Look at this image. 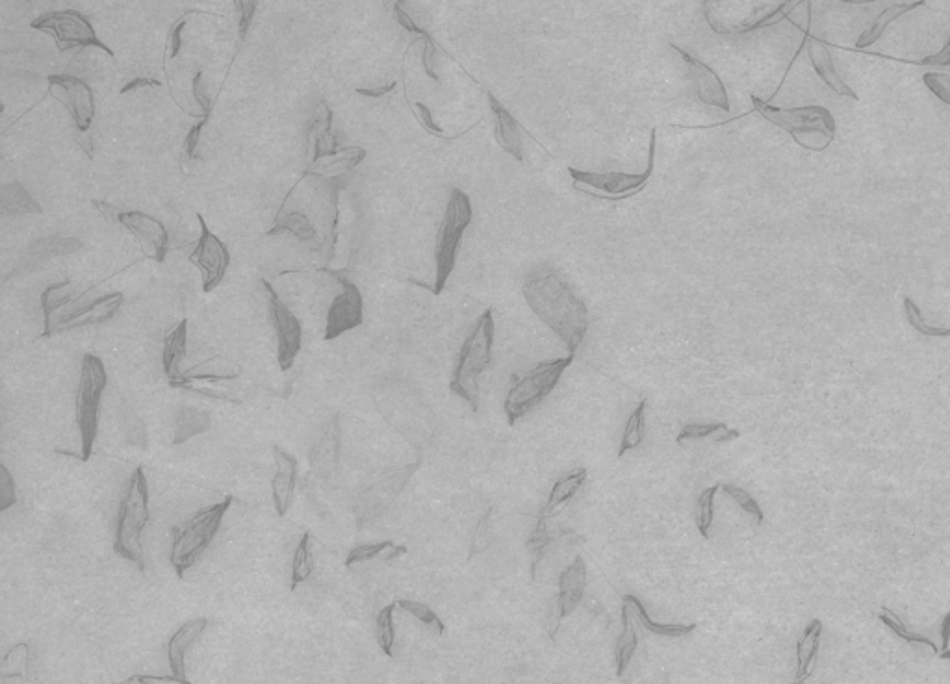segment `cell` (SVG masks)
<instances>
[{"instance_id":"1","label":"cell","mask_w":950,"mask_h":684,"mask_svg":"<svg viewBox=\"0 0 950 684\" xmlns=\"http://www.w3.org/2000/svg\"><path fill=\"white\" fill-rule=\"evenodd\" d=\"M523 297L537 318L565 341L568 355H576L589 330V308L563 273L553 267L535 271L523 284Z\"/></svg>"},{"instance_id":"2","label":"cell","mask_w":950,"mask_h":684,"mask_svg":"<svg viewBox=\"0 0 950 684\" xmlns=\"http://www.w3.org/2000/svg\"><path fill=\"white\" fill-rule=\"evenodd\" d=\"M494 329V316L488 308L478 318L471 332L464 339L450 382L452 393L459 395L473 412L479 410V377L492 360Z\"/></svg>"},{"instance_id":"3","label":"cell","mask_w":950,"mask_h":684,"mask_svg":"<svg viewBox=\"0 0 950 684\" xmlns=\"http://www.w3.org/2000/svg\"><path fill=\"white\" fill-rule=\"evenodd\" d=\"M149 522V484L144 468L137 466L125 490L119 516L116 525L114 551L134 562L139 569H145V557L142 546V532Z\"/></svg>"},{"instance_id":"4","label":"cell","mask_w":950,"mask_h":684,"mask_svg":"<svg viewBox=\"0 0 950 684\" xmlns=\"http://www.w3.org/2000/svg\"><path fill=\"white\" fill-rule=\"evenodd\" d=\"M233 501L234 497L227 495L221 503L199 510L180 529L173 531L172 564L179 579H182L188 569L208 549Z\"/></svg>"},{"instance_id":"5","label":"cell","mask_w":950,"mask_h":684,"mask_svg":"<svg viewBox=\"0 0 950 684\" xmlns=\"http://www.w3.org/2000/svg\"><path fill=\"white\" fill-rule=\"evenodd\" d=\"M574 356L576 355H568L565 358L541 362L533 369H529V372L522 377L513 375V384L506 397V403H503V408H506V416L511 426L520 417L527 416L535 407H539L544 399L557 388L563 373L574 362Z\"/></svg>"},{"instance_id":"6","label":"cell","mask_w":950,"mask_h":684,"mask_svg":"<svg viewBox=\"0 0 950 684\" xmlns=\"http://www.w3.org/2000/svg\"><path fill=\"white\" fill-rule=\"evenodd\" d=\"M108 384L106 367L102 360L95 355H84L80 369V384L76 391V407L75 417L80 431L82 452L80 459L84 462L90 460L93 452V443L99 433V414H101V397Z\"/></svg>"},{"instance_id":"7","label":"cell","mask_w":950,"mask_h":684,"mask_svg":"<svg viewBox=\"0 0 950 684\" xmlns=\"http://www.w3.org/2000/svg\"><path fill=\"white\" fill-rule=\"evenodd\" d=\"M473 210L470 197L461 191L453 189L448 201V208H445V215L442 219V224L438 228L436 236V247H435V264H436V280L433 294L440 295L445 288L450 275L455 269L457 264V250L461 245V238L468 224L471 223Z\"/></svg>"},{"instance_id":"8","label":"cell","mask_w":950,"mask_h":684,"mask_svg":"<svg viewBox=\"0 0 950 684\" xmlns=\"http://www.w3.org/2000/svg\"><path fill=\"white\" fill-rule=\"evenodd\" d=\"M655 145H657V137H655V130H652L647 173L637 175V173H619V171H611V173H593V171H581V169L568 167V175L572 177V186L577 191H583L586 195H593L598 198H605V201H624V198H629L647 188L654 173Z\"/></svg>"},{"instance_id":"9","label":"cell","mask_w":950,"mask_h":684,"mask_svg":"<svg viewBox=\"0 0 950 684\" xmlns=\"http://www.w3.org/2000/svg\"><path fill=\"white\" fill-rule=\"evenodd\" d=\"M32 28L34 31L50 34L60 50H69L75 47H97L108 56H114V50L97 38V32L93 31L90 19L76 10L48 12L38 17L32 22Z\"/></svg>"},{"instance_id":"10","label":"cell","mask_w":950,"mask_h":684,"mask_svg":"<svg viewBox=\"0 0 950 684\" xmlns=\"http://www.w3.org/2000/svg\"><path fill=\"white\" fill-rule=\"evenodd\" d=\"M420 468V462L407 464L396 469L386 471L383 477H379L374 484L360 494L356 504H355V518L360 527L368 525L370 522H375L379 516L394 504V501L401 495L412 475Z\"/></svg>"},{"instance_id":"11","label":"cell","mask_w":950,"mask_h":684,"mask_svg":"<svg viewBox=\"0 0 950 684\" xmlns=\"http://www.w3.org/2000/svg\"><path fill=\"white\" fill-rule=\"evenodd\" d=\"M752 104L761 116L781 130H787L796 137L804 132H819L833 139L835 119L824 106H800V108H776L769 102L752 95Z\"/></svg>"},{"instance_id":"12","label":"cell","mask_w":950,"mask_h":684,"mask_svg":"<svg viewBox=\"0 0 950 684\" xmlns=\"http://www.w3.org/2000/svg\"><path fill=\"white\" fill-rule=\"evenodd\" d=\"M586 564L581 555H577L561 574H559L557 581V595L553 600V605L550 609L546 631L550 640H555L559 625L561 621L570 616L585 600L586 593Z\"/></svg>"},{"instance_id":"13","label":"cell","mask_w":950,"mask_h":684,"mask_svg":"<svg viewBox=\"0 0 950 684\" xmlns=\"http://www.w3.org/2000/svg\"><path fill=\"white\" fill-rule=\"evenodd\" d=\"M48 93L71 113L76 132L86 134L95 118V99L90 85L73 75H48Z\"/></svg>"},{"instance_id":"14","label":"cell","mask_w":950,"mask_h":684,"mask_svg":"<svg viewBox=\"0 0 950 684\" xmlns=\"http://www.w3.org/2000/svg\"><path fill=\"white\" fill-rule=\"evenodd\" d=\"M329 275L334 276L340 284V294L334 295L329 310H327V327H325V341L337 339L347 330H353L362 325L365 321V301H362L360 290L356 284L347 280L342 273L323 269Z\"/></svg>"},{"instance_id":"15","label":"cell","mask_w":950,"mask_h":684,"mask_svg":"<svg viewBox=\"0 0 950 684\" xmlns=\"http://www.w3.org/2000/svg\"><path fill=\"white\" fill-rule=\"evenodd\" d=\"M198 219L201 224V236L193 252L189 254V262L201 271L203 290L205 294H208L217 288L223 278H225V273L231 264V252L225 243L210 232V228L201 214H198Z\"/></svg>"},{"instance_id":"16","label":"cell","mask_w":950,"mask_h":684,"mask_svg":"<svg viewBox=\"0 0 950 684\" xmlns=\"http://www.w3.org/2000/svg\"><path fill=\"white\" fill-rule=\"evenodd\" d=\"M262 284L269 297V311H271V320H273V327L277 334L278 367H281L283 372H288L301 351V334H303L301 323L290 311V308L281 299H278V295L271 288V284L268 280H262Z\"/></svg>"},{"instance_id":"17","label":"cell","mask_w":950,"mask_h":684,"mask_svg":"<svg viewBox=\"0 0 950 684\" xmlns=\"http://www.w3.org/2000/svg\"><path fill=\"white\" fill-rule=\"evenodd\" d=\"M118 221L134 234L145 259H151L158 264L165 260L170 236H167L165 226L156 217L139 210H130L121 212Z\"/></svg>"},{"instance_id":"18","label":"cell","mask_w":950,"mask_h":684,"mask_svg":"<svg viewBox=\"0 0 950 684\" xmlns=\"http://www.w3.org/2000/svg\"><path fill=\"white\" fill-rule=\"evenodd\" d=\"M670 47H673V50L678 52L680 58L683 60V64H685V67L689 71L691 82L694 85V93H696L698 101L704 102L706 106H713V108H720L724 111H730L728 92H726V85L720 80V76L709 66H706L704 62L694 58V56H691L682 47H678L674 43L670 45Z\"/></svg>"},{"instance_id":"19","label":"cell","mask_w":950,"mask_h":684,"mask_svg":"<svg viewBox=\"0 0 950 684\" xmlns=\"http://www.w3.org/2000/svg\"><path fill=\"white\" fill-rule=\"evenodd\" d=\"M121 304H123V294H118V292L97 297L92 303L84 304V306H80L76 310L66 311L64 316L58 318V321L54 323L50 336L56 334V332L75 330V329H82V327H92V325L106 323V321H110L111 318L116 316L118 310L121 308Z\"/></svg>"},{"instance_id":"20","label":"cell","mask_w":950,"mask_h":684,"mask_svg":"<svg viewBox=\"0 0 950 684\" xmlns=\"http://www.w3.org/2000/svg\"><path fill=\"white\" fill-rule=\"evenodd\" d=\"M275 477L271 480V495L278 518H285L294 504L297 487V459L286 449L273 445Z\"/></svg>"},{"instance_id":"21","label":"cell","mask_w":950,"mask_h":684,"mask_svg":"<svg viewBox=\"0 0 950 684\" xmlns=\"http://www.w3.org/2000/svg\"><path fill=\"white\" fill-rule=\"evenodd\" d=\"M330 123H332V111L327 102H320L312 113L309 130H306V160L309 165H316L321 158H330L337 154L340 149H337V139L330 134Z\"/></svg>"},{"instance_id":"22","label":"cell","mask_w":950,"mask_h":684,"mask_svg":"<svg viewBox=\"0 0 950 684\" xmlns=\"http://www.w3.org/2000/svg\"><path fill=\"white\" fill-rule=\"evenodd\" d=\"M207 627H208L207 618H193L186 621L172 636V640L167 642V659H170V666L173 671V677L170 680H175L179 684H191L186 679V653L205 633Z\"/></svg>"},{"instance_id":"23","label":"cell","mask_w":950,"mask_h":684,"mask_svg":"<svg viewBox=\"0 0 950 684\" xmlns=\"http://www.w3.org/2000/svg\"><path fill=\"white\" fill-rule=\"evenodd\" d=\"M340 417L334 416L330 423L325 425L323 434L318 438L311 452V464L316 475L323 480H329L332 473L339 469L340 462Z\"/></svg>"},{"instance_id":"24","label":"cell","mask_w":950,"mask_h":684,"mask_svg":"<svg viewBox=\"0 0 950 684\" xmlns=\"http://www.w3.org/2000/svg\"><path fill=\"white\" fill-rule=\"evenodd\" d=\"M807 54H809V60H812L815 71L830 85L831 92H835L837 95L850 97L854 101L859 99L858 93L841 78L840 71H837V67L833 64L830 48L821 39L807 36Z\"/></svg>"},{"instance_id":"25","label":"cell","mask_w":950,"mask_h":684,"mask_svg":"<svg viewBox=\"0 0 950 684\" xmlns=\"http://www.w3.org/2000/svg\"><path fill=\"white\" fill-rule=\"evenodd\" d=\"M488 102H490V108L496 118L497 145L507 154H511L516 162H523V139H522L520 127L516 119L513 118V113L503 106L492 93H488Z\"/></svg>"},{"instance_id":"26","label":"cell","mask_w":950,"mask_h":684,"mask_svg":"<svg viewBox=\"0 0 950 684\" xmlns=\"http://www.w3.org/2000/svg\"><path fill=\"white\" fill-rule=\"evenodd\" d=\"M821 636H822V621L812 619L807 623L802 636L796 644V684H804L809 677H812L817 662V654L821 647Z\"/></svg>"},{"instance_id":"27","label":"cell","mask_w":950,"mask_h":684,"mask_svg":"<svg viewBox=\"0 0 950 684\" xmlns=\"http://www.w3.org/2000/svg\"><path fill=\"white\" fill-rule=\"evenodd\" d=\"M622 603L624 605H629L633 616L637 618V621L642 625V629H647L648 633L655 635V636H664V638H685L689 635L694 633L696 629V623H691V625H685V623H657L652 619V616L648 614L645 603H642L637 595L633 593H626L622 595Z\"/></svg>"},{"instance_id":"28","label":"cell","mask_w":950,"mask_h":684,"mask_svg":"<svg viewBox=\"0 0 950 684\" xmlns=\"http://www.w3.org/2000/svg\"><path fill=\"white\" fill-rule=\"evenodd\" d=\"M586 477H589V471H586V468H577L570 473H567L565 477L559 478L553 488L550 492V497H548V503L541 508V514L546 516V518H553L559 508H563L581 488L583 484L586 482Z\"/></svg>"},{"instance_id":"29","label":"cell","mask_w":950,"mask_h":684,"mask_svg":"<svg viewBox=\"0 0 950 684\" xmlns=\"http://www.w3.org/2000/svg\"><path fill=\"white\" fill-rule=\"evenodd\" d=\"M186 338H188V321L182 320L163 339L162 365H163V373L167 379H170V382H175L182 375L180 362L186 356Z\"/></svg>"},{"instance_id":"30","label":"cell","mask_w":950,"mask_h":684,"mask_svg":"<svg viewBox=\"0 0 950 684\" xmlns=\"http://www.w3.org/2000/svg\"><path fill=\"white\" fill-rule=\"evenodd\" d=\"M629 605H622V633L614 645V664H617V675L622 677L631 664L633 654L638 645V635L635 629V619Z\"/></svg>"},{"instance_id":"31","label":"cell","mask_w":950,"mask_h":684,"mask_svg":"<svg viewBox=\"0 0 950 684\" xmlns=\"http://www.w3.org/2000/svg\"><path fill=\"white\" fill-rule=\"evenodd\" d=\"M278 232H292L301 241H314L318 238V231L312 224V221L309 219V215L297 208L294 210L281 208V212H278L273 223V228L268 231V236H275Z\"/></svg>"},{"instance_id":"32","label":"cell","mask_w":950,"mask_h":684,"mask_svg":"<svg viewBox=\"0 0 950 684\" xmlns=\"http://www.w3.org/2000/svg\"><path fill=\"white\" fill-rule=\"evenodd\" d=\"M741 436L739 431L735 429H730L728 425L722 423V421H715V423H689L685 425L683 429L680 431V434L676 436V443L678 445H685V442L689 440H706V438H713L715 443H728V442H734Z\"/></svg>"},{"instance_id":"33","label":"cell","mask_w":950,"mask_h":684,"mask_svg":"<svg viewBox=\"0 0 950 684\" xmlns=\"http://www.w3.org/2000/svg\"><path fill=\"white\" fill-rule=\"evenodd\" d=\"M923 4H925L923 0H915V3H899V4H891L889 8H885V10L876 17V21L873 22L871 28H867V31L861 32V36H859L856 47H858V48H863V47H871V45H875V43L884 36L885 28H887L893 21H897V19L902 17L904 13H908V12H911V10L919 8V6H923Z\"/></svg>"},{"instance_id":"34","label":"cell","mask_w":950,"mask_h":684,"mask_svg":"<svg viewBox=\"0 0 950 684\" xmlns=\"http://www.w3.org/2000/svg\"><path fill=\"white\" fill-rule=\"evenodd\" d=\"M647 399H642V401L637 405V408L629 414L628 421H626V426H624V433H622V442H620V447H619V452H617V459H622V456L633 449H637L642 442H645V436H647Z\"/></svg>"},{"instance_id":"35","label":"cell","mask_w":950,"mask_h":684,"mask_svg":"<svg viewBox=\"0 0 950 684\" xmlns=\"http://www.w3.org/2000/svg\"><path fill=\"white\" fill-rule=\"evenodd\" d=\"M407 548L405 546H398L394 544L392 539H384V541H379V544H365V546H358L355 548L347 558H346V566L351 567L355 564H360V562H366V560H374V558H381V560H396V558H401L403 555H407Z\"/></svg>"},{"instance_id":"36","label":"cell","mask_w":950,"mask_h":684,"mask_svg":"<svg viewBox=\"0 0 950 684\" xmlns=\"http://www.w3.org/2000/svg\"><path fill=\"white\" fill-rule=\"evenodd\" d=\"M3 210L8 215L19 214H41V206L36 198L24 189L21 182H10L3 186Z\"/></svg>"},{"instance_id":"37","label":"cell","mask_w":950,"mask_h":684,"mask_svg":"<svg viewBox=\"0 0 950 684\" xmlns=\"http://www.w3.org/2000/svg\"><path fill=\"white\" fill-rule=\"evenodd\" d=\"M208 429H210V416H208V412L191 408V407H184V408L179 410V416H177V433H175L173 443L180 445L186 440H189L191 436L203 434Z\"/></svg>"},{"instance_id":"38","label":"cell","mask_w":950,"mask_h":684,"mask_svg":"<svg viewBox=\"0 0 950 684\" xmlns=\"http://www.w3.org/2000/svg\"><path fill=\"white\" fill-rule=\"evenodd\" d=\"M71 288H73L71 280H62V282L50 284V286L43 292V295H41V308H43V320H45V332H43V338H48V336H50V329H52V313H54L56 310H60L62 306H66V304H69V303L73 301Z\"/></svg>"},{"instance_id":"39","label":"cell","mask_w":950,"mask_h":684,"mask_svg":"<svg viewBox=\"0 0 950 684\" xmlns=\"http://www.w3.org/2000/svg\"><path fill=\"white\" fill-rule=\"evenodd\" d=\"M314 572V558H312V553H311V534L304 532L299 539V544L295 548V553H294V562H292V584L290 588L295 590L301 583H304L306 579H309Z\"/></svg>"},{"instance_id":"40","label":"cell","mask_w":950,"mask_h":684,"mask_svg":"<svg viewBox=\"0 0 950 684\" xmlns=\"http://www.w3.org/2000/svg\"><path fill=\"white\" fill-rule=\"evenodd\" d=\"M365 158H366V151L362 149V147L340 149L337 154L330 156V162H327L325 165H320L321 173H318V175L329 177V179L342 177L346 171L353 169L355 165H358Z\"/></svg>"},{"instance_id":"41","label":"cell","mask_w":950,"mask_h":684,"mask_svg":"<svg viewBox=\"0 0 950 684\" xmlns=\"http://www.w3.org/2000/svg\"><path fill=\"white\" fill-rule=\"evenodd\" d=\"M548 520L550 518L539 514L535 531H533V534L529 536L527 544H525V548L531 551V555H533V562H531V577H533V579H535V572H537V567H539L546 549L550 548V544L553 541V536L550 534V529H548Z\"/></svg>"},{"instance_id":"42","label":"cell","mask_w":950,"mask_h":684,"mask_svg":"<svg viewBox=\"0 0 950 684\" xmlns=\"http://www.w3.org/2000/svg\"><path fill=\"white\" fill-rule=\"evenodd\" d=\"M720 490V484H713V487L706 488L696 503V527L702 538H709V531L715 520V497Z\"/></svg>"},{"instance_id":"43","label":"cell","mask_w":950,"mask_h":684,"mask_svg":"<svg viewBox=\"0 0 950 684\" xmlns=\"http://www.w3.org/2000/svg\"><path fill=\"white\" fill-rule=\"evenodd\" d=\"M398 603H390L386 605L379 616H377V621H375V627H377V642H379V647L383 649V653L386 654V657H394V642H396V629H394V610H396Z\"/></svg>"},{"instance_id":"44","label":"cell","mask_w":950,"mask_h":684,"mask_svg":"<svg viewBox=\"0 0 950 684\" xmlns=\"http://www.w3.org/2000/svg\"><path fill=\"white\" fill-rule=\"evenodd\" d=\"M882 612H884V614H878V619H880V621H882L884 625H887V627H889V629H891L893 633H895V635H897L899 638L906 640L908 644H917V645H928V647H930V649H932L934 653H937V651H939V647H937V645H936V644H934V642H932L930 638H927V636H923V635H919V633H913V631H910V629H908V627H906V625L902 623V619H901V618H899V616H897L895 612H893L891 609H887V607H882Z\"/></svg>"},{"instance_id":"45","label":"cell","mask_w":950,"mask_h":684,"mask_svg":"<svg viewBox=\"0 0 950 684\" xmlns=\"http://www.w3.org/2000/svg\"><path fill=\"white\" fill-rule=\"evenodd\" d=\"M720 490H722L726 495H728L730 499H734V501L741 506V510H744L750 518H753V522H756V525H761V523L765 522V514H763V510H761L760 503H758L756 499H753L746 490L735 487V484H732V482H724V484H720Z\"/></svg>"},{"instance_id":"46","label":"cell","mask_w":950,"mask_h":684,"mask_svg":"<svg viewBox=\"0 0 950 684\" xmlns=\"http://www.w3.org/2000/svg\"><path fill=\"white\" fill-rule=\"evenodd\" d=\"M400 609H403L405 612H409L410 616H414L418 621H422L426 627H429V629H433L438 636L444 635L445 627H444V621L438 618V614L435 610H431L426 603H420V601H414V600H398L396 601Z\"/></svg>"},{"instance_id":"47","label":"cell","mask_w":950,"mask_h":684,"mask_svg":"<svg viewBox=\"0 0 950 684\" xmlns=\"http://www.w3.org/2000/svg\"><path fill=\"white\" fill-rule=\"evenodd\" d=\"M904 311H906L908 323L923 336H928V338H950V329L932 327V325L927 323L923 311H920V308L913 303V299H910V297L904 299Z\"/></svg>"},{"instance_id":"48","label":"cell","mask_w":950,"mask_h":684,"mask_svg":"<svg viewBox=\"0 0 950 684\" xmlns=\"http://www.w3.org/2000/svg\"><path fill=\"white\" fill-rule=\"evenodd\" d=\"M26 664H28V645L26 644H19L4 657L3 677L8 679V677L21 675L22 679H28Z\"/></svg>"},{"instance_id":"49","label":"cell","mask_w":950,"mask_h":684,"mask_svg":"<svg viewBox=\"0 0 950 684\" xmlns=\"http://www.w3.org/2000/svg\"><path fill=\"white\" fill-rule=\"evenodd\" d=\"M17 503L15 480L8 466H0V510H8Z\"/></svg>"},{"instance_id":"50","label":"cell","mask_w":950,"mask_h":684,"mask_svg":"<svg viewBox=\"0 0 950 684\" xmlns=\"http://www.w3.org/2000/svg\"><path fill=\"white\" fill-rule=\"evenodd\" d=\"M923 82L927 88L945 104L950 106V78L941 73H927L923 76Z\"/></svg>"},{"instance_id":"51","label":"cell","mask_w":950,"mask_h":684,"mask_svg":"<svg viewBox=\"0 0 950 684\" xmlns=\"http://www.w3.org/2000/svg\"><path fill=\"white\" fill-rule=\"evenodd\" d=\"M208 119H210V116L201 118V121H199L198 125H193V127L189 128V132H188V137H186V141H184V153H186V156H188L189 160H198V158H199V156H198V144H199L201 132H203L205 125L208 123Z\"/></svg>"},{"instance_id":"52","label":"cell","mask_w":950,"mask_h":684,"mask_svg":"<svg viewBox=\"0 0 950 684\" xmlns=\"http://www.w3.org/2000/svg\"><path fill=\"white\" fill-rule=\"evenodd\" d=\"M490 516H492V508L487 510V514L479 520V525H478V529H475V534H473V539H471V549H470L471 557H473V555H478V553H481V551L485 549V546H483V538H487V531H488V520H490Z\"/></svg>"},{"instance_id":"53","label":"cell","mask_w":950,"mask_h":684,"mask_svg":"<svg viewBox=\"0 0 950 684\" xmlns=\"http://www.w3.org/2000/svg\"><path fill=\"white\" fill-rule=\"evenodd\" d=\"M186 21L188 17H182L180 21H177L173 26H172V32H170V38H167V48H170V58L175 60L179 52H180V45H182V28L186 26Z\"/></svg>"},{"instance_id":"54","label":"cell","mask_w":950,"mask_h":684,"mask_svg":"<svg viewBox=\"0 0 950 684\" xmlns=\"http://www.w3.org/2000/svg\"><path fill=\"white\" fill-rule=\"evenodd\" d=\"M394 15H396V21L405 28V31H409V32H412V34H420V36H424V39H431L429 34H427L426 31H422V28L418 26V24L412 21V17L403 10L401 3H396V4H394Z\"/></svg>"},{"instance_id":"55","label":"cell","mask_w":950,"mask_h":684,"mask_svg":"<svg viewBox=\"0 0 950 684\" xmlns=\"http://www.w3.org/2000/svg\"><path fill=\"white\" fill-rule=\"evenodd\" d=\"M240 12V39H245L249 32V24L253 22V15L257 10L255 3H234Z\"/></svg>"},{"instance_id":"56","label":"cell","mask_w":950,"mask_h":684,"mask_svg":"<svg viewBox=\"0 0 950 684\" xmlns=\"http://www.w3.org/2000/svg\"><path fill=\"white\" fill-rule=\"evenodd\" d=\"M414 106H416L414 110L418 111V119H420L422 127H424V128H426L427 132H431V134H435V136H440V137H442L444 130H442V128H440V127H438V125H436V123L433 121L429 108H427L426 104H422V102H416Z\"/></svg>"},{"instance_id":"57","label":"cell","mask_w":950,"mask_h":684,"mask_svg":"<svg viewBox=\"0 0 950 684\" xmlns=\"http://www.w3.org/2000/svg\"><path fill=\"white\" fill-rule=\"evenodd\" d=\"M193 97L198 99V102L201 104L205 116H210V113H212V101L201 90V73H198V75L193 76Z\"/></svg>"},{"instance_id":"58","label":"cell","mask_w":950,"mask_h":684,"mask_svg":"<svg viewBox=\"0 0 950 684\" xmlns=\"http://www.w3.org/2000/svg\"><path fill=\"white\" fill-rule=\"evenodd\" d=\"M147 85H149V88H151V85H153V88H160V85H162V83H160L158 80H154V78H147V76H142V78H136V80L128 82L127 85H123V90H121L119 93H121V95H125V93L136 92V90H139V88H147Z\"/></svg>"},{"instance_id":"59","label":"cell","mask_w":950,"mask_h":684,"mask_svg":"<svg viewBox=\"0 0 950 684\" xmlns=\"http://www.w3.org/2000/svg\"><path fill=\"white\" fill-rule=\"evenodd\" d=\"M920 64L925 66H950V39L946 41V45L934 56H928V58H925Z\"/></svg>"},{"instance_id":"60","label":"cell","mask_w":950,"mask_h":684,"mask_svg":"<svg viewBox=\"0 0 950 684\" xmlns=\"http://www.w3.org/2000/svg\"><path fill=\"white\" fill-rule=\"evenodd\" d=\"M396 88V82H390L388 85H381V88H375V90H365V88H358L356 93L362 95V97H372V99H377V97H383L386 95L388 92H392Z\"/></svg>"},{"instance_id":"61","label":"cell","mask_w":950,"mask_h":684,"mask_svg":"<svg viewBox=\"0 0 950 684\" xmlns=\"http://www.w3.org/2000/svg\"><path fill=\"white\" fill-rule=\"evenodd\" d=\"M950 645V612L941 621V649L946 651Z\"/></svg>"},{"instance_id":"62","label":"cell","mask_w":950,"mask_h":684,"mask_svg":"<svg viewBox=\"0 0 950 684\" xmlns=\"http://www.w3.org/2000/svg\"><path fill=\"white\" fill-rule=\"evenodd\" d=\"M128 684H149V682H147V677L136 675V677H130V679H128Z\"/></svg>"},{"instance_id":"63","label":"cell","mask_w":950,"mask_h":684,"mask_svg":"<svg viewBox=\"0 0 950 684\" xmlns=\"http://www.w3.org/2000/svg\"><path fill=\"white\" fill-rule=\"evenodd\" d=\"M939 659H943V661H950V649L943 651V653L939 654Z\"/></svg>"}]
</instances>
